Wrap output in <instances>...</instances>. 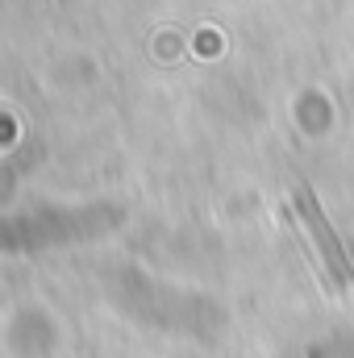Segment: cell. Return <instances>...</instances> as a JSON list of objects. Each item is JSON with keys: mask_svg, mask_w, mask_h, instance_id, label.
<instances>
[{"mask_svg": "<svg viewBox=\"0 0 354 358\" xmlns=\"http://www.w3.org/2000/svg\"><path fill=\"white\" fill-rule=\"evenodd\" d=\"M292 204H296L300 221L309 225V234H313V242H317V250H321V259H325L330 275H334V283H338V287H346V283H351L346 250H342L338 234L325 225V217H321V208H317V200H313V187H309V183H296V187H292Z\"/></svg>", "mask_w": 354, "mask_h": 358, "instance_id": "6da1fadb", "label": "cell"}]
</instances>
